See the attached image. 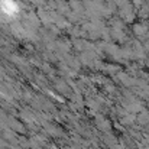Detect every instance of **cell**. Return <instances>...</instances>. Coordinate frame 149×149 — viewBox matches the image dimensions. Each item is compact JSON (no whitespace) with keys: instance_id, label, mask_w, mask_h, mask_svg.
Listing matches in <instances>:
<instances>
[]
</instances>
